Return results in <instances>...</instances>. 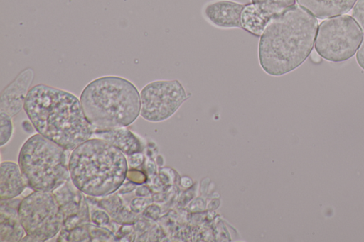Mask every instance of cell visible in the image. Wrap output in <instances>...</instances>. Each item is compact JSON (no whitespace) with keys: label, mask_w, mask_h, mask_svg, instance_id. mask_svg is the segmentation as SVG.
I'll list each match as a JSON object with an SVG mask.
<instances>
[{"label":"cell","mask_w":364,"mask_h":242,"mask_svg":"<svg viewBox=\"0 0 364 242\" xmlns=\"http://www.w3.org/2000/svg\"><path fill=\"white\" fill-rule=\"evenodd\" d=\"M23 109L38 133L70 151L91 138L95 129L75 95L45 84L30 89Z\"/></svg>","instance_id":"7a4b0ae2"},{"label":"cell","mask_w":364,"mask_h":242,"mask_svg":"<svg viewBox=\"0 0 364 242\" xmlns=\"http://www.w3.org/2000/svg\"><path fill=\"white\" fill-rule=\"evenodd\" d=\"M355 58L360 67L364 70V38L357 50Z\"/></svg>","instance_id":"cb8c5ba5"},{"label":"cell","mask_w":364,"mask_h":242,"mask_svg":"<svg viewBox=\"0 0 364 242\" xmlns=\"http://www.w3.org/2000/svg\"><path fill=\"white\" fill-rule=\"evenodd\" d=\"M188 98L184 87L177 79L151 82L140 92V115L149 122L166 121Z\"/></svg>","instance_id":"ba28073f"},{"label":"cell","mask_w":364,"mask_h":242,"mask_svg":"<svg viewBox=\"0 0 364 242\" xmlns=\"http://www.w3.org/2000/svg\"><path fill=\"white\" fill-rule=\"evenodd\" d=\"M352 16L364 32V0H357L353 7Z\"/></svg>","instance_id":"ffe728a7"},{"label":"cell","mask_w":364,"mask_h":242,"mask_svg":"<svg viewBox=\"0 0 364 242\" xmlns=\"http://www.w3.org/2000/svg\"><path fill=\"white\" fill-rule=\"evenodd\" d=\"M80 100L87 121L97 129L127 127L140 114V93L122 77L95 79L84 87Z\"/></svg>","instance_id":"277c9868"},{"label":"cell","mask_w":364,"mask_h":242,"mask_svg":"<svg viewBox=\"0 0 364 242\" xmlns=\"http://www.w3.org/2000/svg\"><path fill=\"white\" fill-rule=\"evenodd\" d=\"M246 4L232 0H214L203 8V16L213 26L220 28H242L241 16Z\"/></svg>","instance_id":"8fae6325"},{"label":"cell","mask_w":364,"mask_h":242,"mask_svg":"<svg viewBox=\"0 0 364 242\" xmlns=\"http://www.w3.org/2000/svg\"><path fill=\"white\" fill-rule=\"evenodd\" d=\"M53 194L63 216L62 229L71 230L90 222V213L86 199L70 179L55 189Z\"/></svg>","instance_id":"9c48e42d"},{"label":"cell","mask_w":364,"mask_h":242,"mask_svg":"<svg viewBox=\"0 0 364 242\" xmlns=\"http://www.w3.org/2000/svg\"><path fill=\"white\" fill-rule=\"evenodd\" d=\"M149 189L145 186H141L136 189V195L138 197H144L147 195Z\"/></svg>","instance_id":"484cf974"},{"label":"cell","mask_w":364,"mask_h":242,"mask_svg":"<svg viewBox=\"0 0 364 242\" xmlns=\"http://www.w3.org/2000/svg\"><path fill=\"white\" fill-rule=\"evenodd\" d=\"M296 0H251L241 16L242 28L260 36L267 23L284 10L295 4Z\"/></svg>","instance_id":"30bf717a"},{"label":"cell","mask_w":364,"mask_h":242,"mask_svg":"<svg viewBox=\"0 0 364 242\" xmlns=\"http://www.w3.org/2000/svg\"><path fill=\"white\" fill-rule=\"evenodd\" d=\"M363 36L362 29L353 17L334 16L319 24L315 50L326 60L343 62L355 55Z\"/></svg>","instance_id":"8992f818"},{"label":"cell","mask_w":364,"mask_h":242,"mask_svg":"<svg viewBox=\"0 0 364 242\" xmlns=\"http://www.w3.org/2000/svg\"><path fill=\"white\" fill-rule=\"evenodd\" d=\"M127 179L136 185H140L146 181V177L145 174L140 170L136 168L128 169L127 173Z\"/></svg>","instance_id":"44dd1931"},{"label":"cell","mask_w":364,"mask_h":242,"mask_svg":"<svg viewBox=\"0 0 364 242\" xmlns=\"http://www.w3.org/2000/svg\"><path fill=\"white\" fill-rule=\"evenodd\" d=\"M150 202L151 201L147 198L141 197L134 198L130 202L129 209L132 211L138 214L142 211Z\"/></svg>","instance_id":"7402d4cb"},{"label":"cell","mask_w":364,"mask_h":242,"mask_svg":"<svg viewBox=\"0 0 364 242\" xmlns=\"http://www.w3.org/2000/svg\"><path fill=\"white\" fill-rule=\"evenodd\" d=\"M91 221L100 226L112 227L113 223L110 221V216L105 211L102 209H94L90 213Z\"/></svg>","instance_id":"d6986e66"},{"label":"cell","mask_w":364,"mask_h":242,"mask_svg":"<svg viewBox=\"0 0 364 242\" xmlns=\"http://www.w3.org/2000/svg\"><path fill=\"white\" fill-rule=\"evenodd\" d=\"M136 184L129 181L126 184L124 182L119 189V194H126L127 192H132L135 188Z\"/></svg>","instance_id":"d4e9b609"},{"label":"cell","mask_w":364,"mask_h":242,"mask_svg":"<svg viewBox=\"0 0 364 242\" xmlns=\"http://www.w3.org/2000/svg\"><path fill=\"white\" fill-rule=\"evenodd\" d=\"M18 215L26 234L41 242L54 238L63 228V216L53 192L33 191L21 200Z\"/></svg>","instance_id":"52a82bcc"},{"label":"cell","mask_w":364,"mask_h":242,"mask_svg":"<svg viewBox=\"0 0 364 242\" xmlns=\"http://www.w3.org/2000/svg\"><path fill=\"white\" fill-rule=\"evenodd\" d=\"M26 187L19 165L13 161H2L0 170L1 200L17 197Z\"/></svg>","instance_id":"9a60e30c"},{"label":"cell","mask_w":364,"mask_h":242,"mask_svg":"<svg viewBox=\"0 0 364 242\" xmlns=\"http://www.w3.org/2000/svg\"><path fill=\"white\" fill-rule=\"evenodd\" d=\"M70 151L38 133L29 137L18 159L27 187L53 192L69 180Z\"/></svg>","instance_id":"5b68a950"},{"label":"cell","mask_w":364,"mask_h":242,"mask_svg":"<svg viewBox=\"0 0 364 242\" xmlns=\"http://www.w3.org/2000/svg\"><path fill=\"white\" fill-rule=\"evenodd\" d=\"M33 76V70L26 69L3 90L1 95V111L13 117L22 110Z\"/></svg>","instance_id":"7c38bea8"},{"label":"cell","mask_w":364,"mask_h":242,"mask_svg":"<svg viewBox=\"0 0 364 242\" xmlns=\"http://www.w3.org/2000/svg\"><path fill=\"white\" fill-rule=\"evenodd\" d=\"M14 131L11 117L5 112L1 111L0 145H5L10 141Z\"/></svg>","instance_id":"ac0fdd59"},{"label":"cell","mask_w":364,"mask_h":242,"mask_svg":"<svg viewBox=\"0 0 364 242\" xmlns=\"http://www.w3.org/2000/svg\"><path fill=\"white\" fill-rule=\"evenodd\" d=\"M357 0H296L297 4L319 19L349 12Z\"/></svg>","instance_id":"2e32d148"},{"label":"cell","mask_w":364,"mask_h":242,"mask_svg":"<svg viewBox=\"0 0 364 242\" xmlns=\"http://www.w3.org/2000/svg\"><path fill=\"white\" fill-rule=\"evenodd\" d=\"M128 167L129 168H137L142 165L144 160L142 152L127 155Z\"/></svg>","instance_id":"603a6c76"},{"label":"cell","mask_w":364,"mask_h":242,"mask_svg":"<svg viewBox=\"0 0 364 242\" xmlns=\"http://www.w3.org/2000/svg\"><path fill=\"white\" fill-rule=\"evenodd\" d=\"M92 138L107 141L119 149L126 156L141 153L144 150L141 140L126 127L111 129L95 128Z\"/></svg>","instance_id":"5bb4252c"},{"label":"cell","mask_w":364,"mask_h":242,"mask_svg":"<svg viewBox=\"0 0 364 242\" xmlns=\"http://www.w3.org/2000/svg\"><path fill=\"white\" fill-rule=\"evenodd\" d=\"M21 199L1 200V241H20L26 233L18 215Z\"/></svg>","instance_id":"4fadbf2b"},{"label":"cell","mask_w":364,"mask_h":242,"mask_svg":"<svg viewBox=\"0 0 364 242\" xmlns=\"http://www.w3.org/2000/svg\"><path fill=\"white\" fill-rule=\"evenodd\" d=\"M102 199L96 200L98 207L105 210L113 221L121 225L134 224L139 219L138 214L124 206L118 194H112Z\"/></svg>","instance_id":"e0dca14e"},{"label":"cell","mask_w":364,"mask_h":242,"mask_svg":"<svg viewBox=\"0 0 364 242\" xmlns=\"http://www.w3.org/2000/svg\"><path fill=\"white\" fill-rule=\"evenodd\" d=\"M318 26L317 18L298 4L275 16L259 36L262 69L278 77L299 67L313 50Z\"/></svg>","instance_id":"6da1fadb"},{"label":"cell","mask_w":364,"mask_h":242,"mask_svg":"<svg viewBox=\"0 0 364 242\" xmlns=\"http://www.w3.org/2000/svg\"><path fill=\"white\" fill-rule=\"evenodd\" d=\"M68 167L73 185L84 194L103 197L115 193L127 179L126 155L107 141L91 138L70 155Z\"/></svg>","instance_id":"3957f363"}]
</instances>
